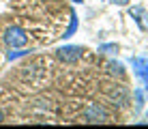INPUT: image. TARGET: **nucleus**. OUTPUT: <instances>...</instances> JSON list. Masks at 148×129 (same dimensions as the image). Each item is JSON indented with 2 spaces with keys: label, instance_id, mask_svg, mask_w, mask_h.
<instances>
[{
  "label": "nucleus",
  "instance_id": "5",
  "mask_svg": "<svg viewBox=\"0 0 148 129\" xmlns=\"http://www.w3.org/2000/svg\"><path fill=\"white\" fill-rule=\"evenodd\" d=\"M4 121V114H2V110H0V123H2Z\"/></svg>",
  "mask_w": 148,
  "mask_h": 129
},
{
  "label": "nucleus",
  "instance_id": "4",
  "mask_svg": "<svg viewBox=\"0 0 148 129\" xmlns=\"http://www.w3.org/2000/svg\"><path fill=\"white\" fill-rule=\"evenodd\" d=\"M110 73H112V75H118V77H122V75H125V71H122V67H120V65L112 63V65H110Z\"/></svg>",
  "mask_w": 148,
  "mask_h": 129
},
{
  "label": "nucleus",
  "instance_id": "2",
  "mask_svg": "<svg viewBox=\"0 0 148 129\" xmlns=\"http://www.w3.org/2000/svg\"><path fill=\"white\" fill-rule=\"evenodd\" d=\"M4 41H7L11 48H22L28 41V37L24 34V30H19V28H9L7 32H4Z\"/></svg>",
  "mask_w": 148,
  "mask_h": 129
},
{
  "label": "nucleus",
  "instance_id": "1",
  "mask_svg": "<svg viewBox=\"0 0 148 129\" xmlns=\"http://www.w3.org/2000/svg\"><path fill=\"white\" fill-rule=\"evenodd\" d=\"M86 121L88 123H108L110 114L105 112V108L99 106V103H92V106L86 108Z\"/></svg>",
  "mask_w": 148,
  "mask_h": 129
},
{
  "label": "nucleus",
  "instance_id": "3",
  "mask_svg": "<svg viewBox=\"0 0 148 129\" xmlns=\"http://www.w3.org/2000/svg\"><path fill=\"white\" fill-rule=\"evenodd\" d=\"M58 56H60V60H64V63H75V60L82 56V50L79 48H67V50H60Z\"/></svg>",
  "mask_w": 148,
  "mask_h": 129
}]
</instances>
